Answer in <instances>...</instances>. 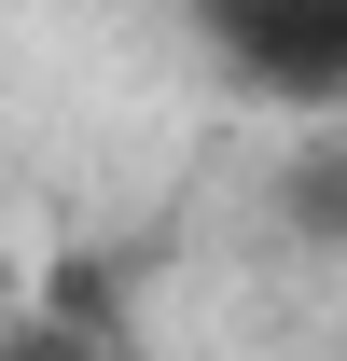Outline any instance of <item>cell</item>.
I'll return each instance as SVG.
<instances>
[{
	"label": "cell",
	"instance_id": "3957f363",
	"mask_svg": "<svg viewBox=\"0 0 347 361\" xmlns=\"http://www.w3.org/2000/svg\"><path fill=\"white\" fill-rule=\"evenodd\" d=\"M0 361H97V348L70 334V319H14V334H0Z\"/></svg>",
	"mask_w": 347,
	"mask_h": 361
},
{
	"label": "cell",
	"instance_id": "7a4b0ae2",
	"mask_svg": "<svg viewBox=\"0 0 347 361\" xmlns=\"http://www.w3.org/2000/svg\"><path fill=\"white\" fill-rule=\"evenodd\" d=\"M264 209H278V236H305V250H334V264H347V126L292 139L278 180H264Z\"/></svg>",
	"mask_w": 347,
	"mask_h": 361
},
{
	"label": "cell",
	"instance_id": "6da1fadb",
	"mask_svg": "<svg viewBox=\"0 0 347 361\" xmlns=\"http://www.w3.org/2000/svg\"><path fill=\"white\" fill-rule=\"evenodd\" d=\"M181 28L250 111L347 126V0H181Z\"/></svg>",
	"mask_w": 347,
	"mask_h": 361
}]
</instances>
